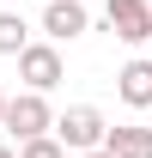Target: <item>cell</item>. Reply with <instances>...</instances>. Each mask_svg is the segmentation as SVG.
Wrapping results in <instances>:
<instances>
[{
  "mask_svg": "<svg viewBox=\"0 0 152 158\" xmlns=\"http://www.w3.org/2000/svg\"><path fill=\"white\" fill-rule=\"evenodd\" d=\"M103 128H110V122H103L97 103H73V110H61V116H55L49 134H55L61 152L73 158V152H97V146H103Z\"/></svg>",
  "mask_w": 152,
  "mask_h": 158,
  "instance_id": "cell-1",
  "label": "cell"
},
{
  "mask_svg": "<svg viewBox=\"0 0 152 158\" xmlns=\"http://www.w3.org/2000/svg\"><path fill=\"white\" fill-rule=\"evenodd\" d=\"M0 128L12 134V146H24V140H37L55 128V110H49V98H37V91H24V98H6V116H0Z\"/></svg>",
  "mask_w": 152,
  "mask_h": 158,
  "instance_id": "cell-2",
  "label": "cell"
},
{
  "mask_svg": "<svg viewBox=\"0 0 152 158\" xmlns=\"http://www.w3.org/2000/svg\"><path fill=\"white\" fill-rule=\"evenodd\" d=\"M19 79L37 91V98H49L61 79H67V67H61V49H55V43H24V49H19Z\"/></svg>",
  "mask_w": 152,
  "mask_h": 158,
  "instance_id": "cell-3",
  "label": "cell"
},
{
  "mask_svg": "<svg viewBox=\"0 0 152 158\" xmlns=\"http://www.w3.org/2000/svg\"><path fill=\"white\" fill-rule=\"evenodd\" d=\"M91 31V12L79 6V0H49L43 6V37L49 43H73V37H85Z\"/></svg>",
  "mask_w": 152,
  "mask_h": 158,
  "instance_id": "cell-4",
  "label": "cell"
},
{
  "mask_svg": "<svg viewBox=\"0 0 152 158\" xmlns=\"http://www.w3.org/2000/svg\"><path fill=\"white\" fill-rule=\"evenodd\" d=\"M103 19H110V31L122 43H152V6L146 0H110Z\"/></svg>",
  "mask_w": 152,
  "mask_h": 158,
  "instance_id": "cell-5",
  "label": "cell"
},
{
  "mask_svg": "<svg viewBox=\"0 0 152 158\" xmlns=\"http://www.w3.org/2000/svg\"><path fill=\"white\" fill-rule=\"evenodd\" d=\"M103 152L110 158H152V128H140V122L103 128Z\"/></svg>",
  "mask_w": 152,
  "mask_h": 158,
  "instance_id": "cell-6",
  "label": "cell"
},
{
  "mask_svg": "<svg viewBox=\"0 0 152 158\" xmlns=\"http://www.w3.org/2000/svg\"><path fill=\"white\" fill-rule=\"evenodd\" d=\"M116 91H122L128 110H152V61H128L116 73Z\"/></svg>",
  "mask_w": 152,
  "mask_h": 158,
  "instance_id": "cell-7",
  "label": "cell"
},
{
  "mask_svg": "<svg viewBox=\"0 0 152 158\" xmlns=\"http://www.w3.org/2000/svg\"><path fill=\"white\" fill-rule=\"evenodd\" d=\"M24 43H31V24L19 12H0V55H19Z\"/></svg>",
  "mask_w": 152,
  "mask_h": 158,
  "instance_id": "cell-8",
  "label": "cell"
},
{
  "mask_svg": "<svg viewBox=\"0 0 152 158\" xmlns=\"http://www.w3.org/2000/svg\"><path fill=\"white\" fill-rule=\"evenodd\" d=\"M12 152H19V158H67L55 146V134H37V140H24V146H12Z\"/></svg>",
  "mask_w": 152,
  "mask_h": 158,
  "instance_id": "cell-9",
  "label": "cell"
},
{
  "mask_svg": "<svg viewBox=\"0 0 152 158\" xmlns=\"http://www.w3.org/2000/svg\"><path fill=\"white\" fill-rule=\"evenodd\" d=\"M73 158H110V152H103V146H97V152H73Z\"/></svg>",
  "mask_w": 152,
  "mask_h": 158,
  "instance_id": "cell-10",
  "label": "cell"
},
{
  "mask_svg": "<svg viewBox=\"0 0 152 158\" xmlns=\"http://www.w3.org/2000/svg\"><path fill=\"white\" fill-rule=\"evenodd\" d=\"M0 158H19V152H12V146H0Z\"/></svg>",
  "mask_w": 152,
  "mask_h": 158,
  "instance_id": "cell-11",
  "label": "cell"
},
{
  "mask_svg": "<svg viewBox=\"0 0 152 158\" xmlns=\"http://www.w3.org/2000/svg\"><path fill=\"white\" fill-rule=\"evenodd\" d=\"M0 116H6V91H0Z\"/></svg>",
  "mask_w": 152,
  "mask_h": 158,
  "instance_id": "cell-12",
  "label": "cell"
},
{
  "mask_svg": "<svg viewBox=\"0 0 152 158\" xmlns=\"http://www.w3.org/2000/svg\"><path fill=\"white\" fill-rule=\"evenodd\" d=\"M146 6H152V0H146Z\"/></svg>",
  "mask_w": 152,
  "mask_h": 158,
  "instance_id": "cell-13",
  "label": "cell"
},
{
  "mask_svg": "<svg viewBox=\"0 0 152 158\" xmlns=\"http://www.w3.org/2000/svg\"><path fill=\"white\" fill-rule=\"evenodd\" d=\"M146 61H152V55H146Z\"/></svg>",
  "mask_w": 152,
  "mask_h": 158,
  "instance_id": "cell-14",
  "label": "cell"
}]
</instances>
